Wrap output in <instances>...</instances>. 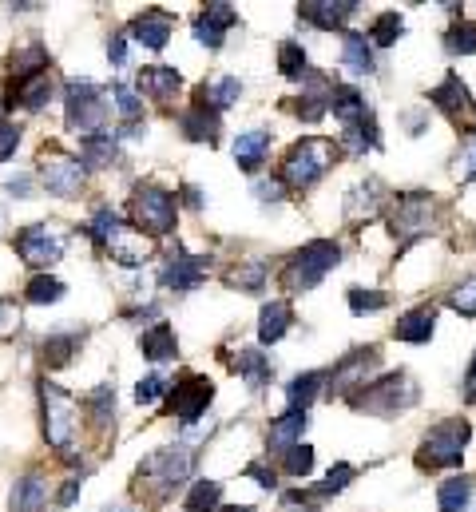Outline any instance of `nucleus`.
<instances>
[{
	"mask_svg": "<svg viewBox=\"0 0 476 512\" xmlns=\"http://www.w3.org/2000/svg\"><path fill=\"white\" fill-rule=\"evenodd\" d=\"M64 247H68V239L52 227H24L16 235V255L24 258V266H32V270L56 266L64 258Z\"/></svg>",
	"mask_w": 476,
	"mask_h": 512,
	"instance_id": "obj_11",
	"label": "nucleus"
},
{
	"mask_svg": "<svg viewBox=\"0 0 476 512\" xmlns=\"http://www.w3.org/2000/svg\"><path fill=\"white\" fill-rule=\"evenodd\" d=\"M385 306H389V294H381V290H361V286L350 290V310L354 314H377Z\"/></svg>",
	"mask_w": 476,
	"mask_h": 512,
	"instance_id": "obj_48",
	"label": "nucleus"
},
{
	"mask_svg": "<svg viewBox=\"0 0 476 512\" xmlns=\"http://www.w3.org/2000/svg\"><path fill=\"white\" fill-rule=\"evenodd\" d=\"M44 505H48V485L36 473L12 485V512H44Z\"/></svg>",
	"mask_w": 476,
	"mask_h": 512,
	"instance_id": "obj_33",
	"label": "nucleus"
},
{
	"mask_svg": "<svg viewBox=\"0 0 476 512\" xmlns=\"http://www.w3.org/2000/svg\"><path fill=\"white\" fill-rule=\"evenodd\" d=\"M64 120H68V128L80 131V135L104 131V120H108V92H104L96 80H72V84L64 88Z\"/></svg>",
	"mask_w": 476,
	"mask_h": 512,
	"instance_id": "obj_8",
	"label": "nucleus"
},
{
	"mask_svg": "<svg viewBox=\"0 0 476 512\" xmlns=\"http://www.w3.org/2000/svg\"><path fill=\"white\" fill-rule=\"evenodd\" d=\"M116 155H119V147L112 131H96V135H84V139H80V159H84V167H112Z\"/></svg>",
	"mask_w": 476,
	"mask_h": 512,
	"instance_id": "obj_31",
	"label": "nucleus"
},
{
	"mask_svg": "<svg viewBox=\"0 0 476 512\" xmlns=\"http://www.w3.org/2000/svg\"><path fill=\"white\" fill-rule=\"evenodd\" d=\"M389 227H393V239H401V243H413V239L433 235V227H437V199L425 195V191L397 195V207H393Z\"/></svg>",
	"mask_w": 476,
	"mask_h": 512,
	"instance_id": "obj_9",
	"label": "nucleus"
},
{
	"mask_svg": "<svg viewBox=\"0 0 476 512\" xmlns=\"http://www.w3.org/2000/svg\"><path fill=\"white\" fill-rule=\"evenodd\" d=\"M235 370L242 374V382L250 385V389H262V385H270V378H274V366H270V358H262L258 350H238V354H235Z\"/></svg>",
	"mask_w": 476,
	"mask_h": 512,
	"instance_id": "obj_35",
	"label": "nucleus"
},
{
	"mask_svg": "<svg viewBox=\"0 0 476 512\" xmlns=\"http://www.w3.org/2000/svg\"><path fill=\"white\" fill-rule=\"evenodd\" d=\"M330 112L342 120V128H350V124H361V120H369L365 96L357 92L354 84H338V88H334V96H330Z\"/></svg>",
	"mask_w": 476,
	"mask_h": 512,
	"instance_id": "obj_29",
	"label": "nucleus"
},
{
	"mask_svg": "<svg viewBox=\"0 0 476 512\" xmlns=\"http://www.w3.org/2000/svg\"><path fill=\"white\" fill-rule=\"evenodd\" d=\"M76 497H80V481H64V489H60V505L68 509Z\"/></svg>",
	"mask_w": 476,
	"mask_h": 512,
	"instance_id": "obj_60",
	"label": "nucleus"
},
{
	"mask_svg": "<svg viewBox=\"0 0 476 512\" xmlns=\"http://www.w3.org/2000/svg\"><path fill=\"white\" fill-rule=\"evenodd\" d=\"M8 195H16V199H28V195H32V179H28V175H16V179H8Z\"/></svg>",
	"mask_w": 476,
	"mask_h": 512,
	"instance_id": "obj_59",
	"label": "nucleus"
},
{
	"mask_svg": "<svg viewBox=\"0 0 476 512\" xmlns=\"http://www.w3.org/2000/svg\"><path fill=\"white\" fill-rule=\"evenodd\" d=\"M123 56H127V36H123V32H112V40H108V60H112V64H123Z\"/></svg>",
	"mask_w": 476,
	"mask_h": 512,
	"instance_id": "obj_58",
	"label": "nucleus"
},
{
	"mask_svg": "<svg viewBox=\"0 0 476 512\" xmlns=\"http://www.w3.org/2000/svg\"><path fill=\"white\" fill-rule=\"evenodd\" d=\"M429 104H437V108H441L449 120H457V124L469 120L476 112L473 96H469V88H465V80H461L457 72H449V76L429 92Z\"/></svg>",
	"mask_w": 476,
	"mask_h": 512,
	"instance_id": "obj_17",
	"label": "nucleus"
},
{
	"mask_svg": "<svg viewBox=\"0 0 476 512\" xmlns=\"http://www.w3.org/2000/svg\"><path fill=\"white\" fill-rule=\"evenodd\" d=\"M389 203V191L381 187V179H365L361 187H354L346 195V219L350 223H373Z\"/></svg>",
	"mask_w": 476,
	"mask_h": 512,
	"instance_id": "obj_18",
	"label": "nucleus"
},
{
	"mask_svg": "<svg viewBox=\"0 0 476 512\" xmlns=\"http://www.w3.org/2000/svg\"><path fill=\"white\" fill-rule=\"evenodd\" d=\"M84 175H88V167L76 155H64V151H44L40 155V183L60 199H72L84 187Z\"/></svg>",
	"mask_w": 476,
	"mask_h": 512,
	"instance_id": "obj_10",
	"label": "nucleus"
},
{
	"mask_svg": "<svg viewBox=\"0 0 476 512\" xmlns=\"http://www.w3.org/2000/svg\"><path fill=\"white\" fill-rule=\"evenodd\" d=\"M171 28H175V20H171V12H163V8H143V12L131 20V36H135L143 48H151V52L167 48Z\"/></svg>",
	"mask_w": 476,
	"mask_h": 512,
	"instance_id": "obj_19",
	"label": "nucleus"
},
{
	"mask_svg": "<svg viewBox=\"0 0 476 512\" xmlns=\"http://www.w3.org/2000/svg\"><path fill=\"white\" fill-rule=\"evenodd\" d=\"M433 326H437V310H433V306H417V310H409V314H401V318H397L393 338L421 346V342H429V338H433Z\"/></svg>",
	"mask_w": 476,
	"mask_h": 512,
	"instance_id": "obj_23",
	"label": "nucleus"
},
{
	"mask_svg": "<svg viewBox=\"0 0 476 512\" xmlns=\"http://www.w3.org/2000/svg\"><path fill=\"white\" fill-rule=\"evenodd\" d=\"M457 171L465 183L476 179V131H465V147H461V159H457Z\"/></svg>",
	"mask_w": 476,
	"mask_h": 512,
	"instance_id": "obj_53",
	"label": "nucleus"
},
{
	"mask_svg": "<svg viewBox=\"0 0 476 512\" xmlns=\"http://www.w3.org/2000/svg\"><path fill=\"white\" fill-rule=\"evenodd\" d=\"M139 350L147 362H175L179 358V342H175V330L167 322H155L151 330L139 334Z\"/></svg>",
	"mask_w": 476,
	"mask_h": 512,
	"instance_id": "obj_24",
	"label": "nucleus"
},
{
	"mask_svg": "<svg viewBox=\"0 0 476 512\" xmlns=\"http://www.w3.org/2000/svg\"><path fill=\"white\" fill-rule=\"evenodd\" d=\"M16 330H20V306L8 302V298H0V338H8Z\"/></svg>",
	"mask_w": 476,
	"mask_h": 512,
	"instance_id": "obj_54",
	"label": "nucleus"
},
{
	"mask_svg": "<svg viewBox=\"0 0 476 512\" xmlns=\"http://www.w3.org/2000/svg\"><path fill=\"white\" fill-rule=\"evenodd\" d=\"M88 413H92V425L104 429L116 413V385H100L92 397H88Z\"/></svg>",
	"mask_w": 476,
	"mask_h": 512,
	"instance_id": "obj_46",
	"label": "nucleus"
},
{
	"mask_svg": "<svg viewBox=\"0 0 476 512\" xmlns=\"http://www.w3.org/2000/svg\"><path fill=\"white\" fill-rule=\"evenodd\" d=\"M238 24V12L231 4H203V12L195 16V40L203 48H223V36Z\"/></svg>",
	"mask_w": 476,
	"mask_h": 512,
	"instance_id": "obj_16",
	"label": "nucleus"
},
{
	"mask_svg": "<svg viewBox=\"0 0 476 512\" xmlns=\"http://www.w3.org/2000/svg\"><path fill=\"white\" fill-rule=\"evenodd\" d=\"M401 32H405L401 12H381V16H373V24H369V40H373L377 48H393V44L401 40Z\"/></svg>",
	"mask_w": 476,
	"mask_h": 512,
	"instance_id": "obj_40",
	"label": "nucleus"
},
{
	"mask_svg": "<svg viewBox=\"0 0 476 512\" xmlns=\"http://www.w3.org/2000/svg\"><path fill=\"white\" fill-rule=\"evenodd\" d=\"M469 437H473L469 421H441V425H433V429L421 437L417 465H421V469H457L461 457H465Z\"/></svg>",
	"mask_w": 476,
	"mask_h": 512,
	"instance_id": "obj_7",
	"label": "nucleus"
},
{
	"mask_svg": "<svg viewBox=\"0 0 476 512\" xmlns=\"http://www.w3.org/2000/svg\"><path fill=\"white\" fill-rule=\"evenodd\" d=\"M469 497H473V481H469V477H453V481H445V485L437 489L441 512H461L469 505Z\"/></svg>",
	"mask_w": 476,
	"mask_h": 512,
	"instance_id": "obj_41",
	"label": "nucleus"
},
{
	"mask_svg": "<svg viewBox=\"0 0 476 512\" xmlns=\"http://www.w3.org/2000/svg\"><path fill=\"white\" fill-rule=\"evenodd\" d=\"M211 397H215L211 378H203V374H183L179 382L171 385V413H175L183 425H191V421H199V417L207 413Z\"/></svg>",
	"mask_w": 476,
	"mask_h": 512,
	"instance_id": "obj_12",
	"label": "nucleus"
},
{
	"mask_svg": "<svg viewBox=\"0 0 476 512\" xmlns=\"http://www.w3.org/2000/svg\"><path fill=\"white\" fill-rule=\"evenodd\" d=\"M381 366V354H377V346H365V350H354V354H346L334 370H330V393H342V397H354L357 389H365V378L373 374Z\"/></svg>",
	"mask_w": 476,
	"mask_h": 512,
	"instance_id": "obj_13",
	"label": "nucleus"
},
{
	"mask_svg": "<svg viewBox=\"0 0 476 512\" xmlns=\"http://www.w3.org/2000/svg\"><path fill=\"white\" fill-rule=\"evenodd\" d=\"M16 147H20V131H16V124L0 120V163H4V159H12V155H16Z\"/></svg>",
	"mask_w": 476,
	"mask_h": 512,
	"instance_id": "obj_56",
	"label": "nucleus"
},
{
	"mask_svg": "<svg viewBox=\"0 0 476 512\" xmlns=\"http://www.w3.org/2000/svg\"><path fill=\"white\" fill-rule=\"evenodd\" d=\"M135 84H139L143 96H151V100L163 104V100H171V96L183 88V76H179L175 68H143Z\"/></svg>",
	"mask_w": 476,
	"mask_h": 512,
	"instance_id": "obj_28",
	"label": "nucleus"
},
{
	"mask_svg": "<svg viewBox=\"0 0 476 512\" xmlns=\"http://www.w3.org/2000/svg\"><path fill=\"white\" fill-rule=\"evenodd\" d=\"M203 278H207V258L187 255L183 247H175V255L167 258V266L159 270V282L171 286V290H199Z\"/></svg>",
	"mask_w": 476,
	"mask_h": 512,
	"instance_id": "obj_15",
	"label": "nucleus"
},
{
	"mask_svg": "<svg viewBox=\"0 0 476 512\" xmlns=\"http://www.w3.org/2000/svg\"><path fill=\"white\" fill-rule=\"evenodd\" d=\"M330 96H334L330 80H326L322 72H310V76H306V92L294 100V112H298V120H306V124H318V120L330 112Z\"/></svg>",
	"mask_w": 476,
	"mask_h": 512,
	"instance_id": "obj_21",
	"label": "nucleus"
},
{
	"mask_svg": "<svg viewBox=\"0 0 476 512\" xmlns=\"http://www.w3.org/2000/svg\"><path fill=\"white\" fill-rule=\"evenodd\" d=\"M246 477H254L262 489H278V473L274 469H266L262 461H254V465H246Z\"/></svg>",
	"mask_w": 476,
	"mask_h": 512,
	"instance_id": "obj_57",
	"label": "nucleus"
},
{
	"mask_svg": "<svg viewBox=\"0 0 476 512\" xmlns=\"http://www.w3.org/2000/svg\"><path fill=\"white\" fill-rule=\"evenodd\" d=\"M330 382V374H322V370H310V374H298L290 389H286V401H290V409H306L318 393H322V385Z\"/></svg>",
	"mask_w": 476,
	"mask_h": 512,
	"instance_id": "obj_39",
	"label": "nucleus"
},
{
	"mask_svg": "<svg viewBox=\"0 0 476 512\" xmlns=\"http://www.w3.org/2000/svg\"><path fill=\"white\" fill-rule=\"evenodd\" d=\"M282 469H286L290 477H306V473L314 469V449H310V445H294V449L282 457Z\"/></svg>",
	"mask_w": 476,
	"mask_h": 512,
	"instance_id": "obj_50",
	"label": "nucleus"
},
{
	"mask_svg": "<svg viewBox=\"0 0 476 512\" xmlns=\"http://www.w3.org/2000/svg\"><path fill=\"white\" fill-rule=\"evenodd\" d=\"M254 195H258L262 203H282L286 183H282V179H258V183H254Z\"/></svg>",
	"mask_w": 476,
	"mask_h": 512,
	"instance_id": "obj_55",
	"label": "nucleus"
},
{
	"mask_svg": "<svg viewBox=\"0 0 476 512\" xmlns=\"http://www.w3.org/2000/svg\"><path fill=\"white\" fill-rule=\"evenodd\" d=\"M417 382L405 374V370H397V374H385V378H377V382H369L365 389H357L354 397H350V405H354L357 413H373V417H393V413H405V409H413L417 405Z\"/></svg>",
	"mask_w": 476,
	"mask_h": 512,
	"instance_id": "obj_4",
	"label": "nucleus"
},
{
	"mask_svg": "<svg viewBox=\"0 0 476 512\" xmlns=\"http://www.w3.org/2000/svg\"><path fill=\"white\" fill-rule=\"evenodd\" d=\"M342 64H346L354 76H373V52H369V36L346 32V40H342Z\"/></svg>",
	"mask_w": 476,
	"mask_h": 512,
	"instance_id": "obj_36",
	"label": "nucleus"
},
{
	"mask_svg": "<svg viewBox=\"0 0 476 512\" xmlns=\"http://www.w3.org/2000/svg\"><path fill=\"white\" fill-rule=\"evenodd\" d=\"M24 298H28V302H36V306H52V302H60V298H64V282H60V278H52V274H36V278L24 286Z\"/></svg>",
	"mask_w": 476,
	"mask_h": 512,
	"instance_id": "obj_44",
	"label": "nucleus"
},
{
	"mask_svg": "<svg viewBox=\"0 0 476 512\" xmlns=\"http://www.w3.org/2000/svg\"><path fill=\"white\" fill-rule=\"evenodd\" d=\"M52 100V76L40 72V76H28V80H12V108H28V112H40L44 104Z\"/></svg>",
	"mask_w": 476,
	"mask_h": 512,
	"instance_id": "obj_27",
	"label": "nucleus"
},
{
	"mask_svg": "<svg viewBox=\"0 0 476 512\" xmlns=\"http://www.w3.org/2000/svg\"><path fill=\"white\" fill-rule=\"evenodd\" d=\"M290 322H294V314H290V302H266L262 306V314H258V342L262 346H274V342H282L286 338V330H290Z\"/></svg>",
	"mask_w": 476,
	"mask_h": 512,
	"instance_id": "obj_25",
	"label": "nucleus"
},
{
	"mask_svg": "<svg viewBox=\"0 0 476 512\" xmlns=\"http://www.w3.org/2000/svg\"><path fill=\"white\" fill-rule=\"evenodd\" d=\"M338 143H342V151H350V155H365V151L381 147L373 116H369V120H361V124H350V128H342V135H338Z\"/></svg>",
	"mask_w": 476,
	"mask_h": 512,
	"instance_id": "obj_38",
	"label": "nucleus"
},
{
	"mask_svg": "<svg viewBox=\"0 0 476 512\" xmlns=\"http://www.w3.org/2000/svg\"><path fill=\"white\" fill-rule=\"evenodd\" d=\"M40 405H44V437L52 449L68 453L80 433V401L56 382H40Z\"/></svg>",
	"mask_w": 476,
	"mask_h": 512,
	"instance_id": "obj_5",
	"label": "nucleus"
},
{
	"mask_svg": "<svg viewBox=\"0 0 476 512\" xmlns=\"http://www.w3.org/2000/svg\"><path fill=\"white\" fill-rule=\"evenodd\" d=\"M191 469H195V453H191L187 445H171V449L151 453V457L139 465L131 489H135V497L167 501V493H171L175 485H183V481L191 477Z\"/></svg>",
	"mask_w": 476,
	"mask_h": 512,
	"instance_id": "obj_1",
	"label": "nucleus"
},
{
	"mask_svg": "<svg viewBox=\"0 0 476 512\" xmlns=\"http://www.w3.org/2000/svg\"><path fill=\"white\" fill-rule=\"evenodd\" d=\"M278 72L286 76V80H306L310 72H306V48L298 44V40H286L282 48H278Z\"/></svg>",
	"mask_w": 476,
	"mask_h": 512,
	"instance_id": "obj_43",
	"label": "nucleus"
},
{
	"mask_svg": "<svg viewBox=\"0 0 476 512\" xmlns=\"http://www.w3.org/2000/svg\"><path fill=\"white\" fill-rule=\"evenodd\" d=\"M445 48H449L453 56H473L476 52V24H469V20L453 24V28L445 32Z\"/></svg>",
	"mask_w": 476,
	"mask_h": 512,
	"instance_id": "obj_47",
	"label": "nucleus"
},
{
	"mask_svg": "<svg viewBox=\"0 0 476 512\" xmlns=\"http://www.w3.org/2000/svg\"><path fill=\"white\" fill-rule=\"evenodd\" d=\"M167 389H171V382H167L163 374H151V378H143V382L135 385V401H139V405H155Z\"/></svg>",
	"mask_w": 476,
	"mask_h": 512,
	"instance_id": "obj_52",
	"label": "nucleus"
},
{
	"mask_svg": "<svg viewBox=\"0 0 476 512\" xmlns=\"http://www.w3.org/2000/svg\"><path fill=\"white\" fill-rule=\"evenodd\" d=\"M80 342H84V334H76V330H60V334H48V338L40 342L44 366H52V370L68 366V362H72V354L80 350Z\"/></svg>",
	"mask_w": 476,
	"mask_h": 512,
	"instance_id": "obj_30",
	"label": "nucleus"
},
{
	"mask_svg": "<svg viewBox=\"0 0 476 512\" xmlns=\"http://www.w3.org/2000/svg\"><path fill=\"white\" fill-rule=\"evenodd\" d=\"M223 512H254L250 505H242V509H223Z\"/></svg>",
	"mask_w": 476,
	"mask_h": 512,
	"instance_id": "obj_63",
	"label": "nucleus"
},
{
	"mask_svg": "<svg viewBox=\"0 0 476 512\" xmlns=\"http://www.w3.org/2000/svg\"><path fill=\"white\" fill-rule=\"evenodd\" d=\"M334 155H338V147H334L330 139H322V135L298 139V143L286 151L278 179H282L286 187H294V191H306V187H314V183L334 167Z\"/></svg>",
	"mask_w": 476,
	"mask_h": 512,
	"instance_id": "obj_2",
	"label": "nucleus"
},
{
	"mask_svg": "<svg viewBox=\"0 0 476 512\" xmlns=\"http://www.w3.org/2000/svg\"><path fill=\"white\" fill-rule=\"evenodd\" d=\"M104 251L112 255V262L127 266V270H135V266H143V262L151 258V251H155V239H147L143 231H135V227H123V223H119L116 231L108 235Z\"/></svg>",
	"mask_w": 476,
	"mask_h": 512,
	"instance_id": "obj_14",
	"label": "nucleus"
},
{
	"mask_svg": "<svg viewBox=\"0 0 476 512\" xmlns=\"http://www.w3.org/2000/svg\"><path fill=\"white\" fill-rule=\"evenodd\" d=\"M187 203H191V207H203V195H199L195 187H187Z\"/></svg>",
	"mask_w": 476,
	"mask_h": 512,
	"instance_id": "obj_62",
	"label": "nucleus"
},
{
	"mask_svg": "<svg viewBox=\"0 0 476 512\" xmlns=\"http://www.w3.org/2000/svg\"><path fill=\"white\" fill-rule=\"evenodd\" d=\"M449 306H453L457 314H465V318H476V278L461 282V286L449 294Z\"/></svg>",
	"mask_w": 476,
	"mask_h": 512,
	"instance_id": "obj_51",
	"label": "nucleus"
},
{
	"mask_svg": "<svg viewBox=\"0 0 476 512\" xmlns=\"http://www.w3.org/2000/svg\"><path fill=\"white\" fill-rule=\"evenodd\" d=\"M302 429H306V409H286L274 425H270V437H266V449L274 453V457H286L294 445H298V437H302Z\"/></svg>",
	"mask_w": 476,
	"mask_h": 512,
	"instance_id": "obj_22",
	"label": "nucleus"
},
{
	"mask_svg": "<svg viewBox=\"0 0 476 512\" xmlns=\"http://www.w3.org/2000/svg\"><path fill=\"white\" fill-rule=\"evenodd\" d=\"M227 282L238 286V290H250V294H258L262 286H266V262H258V258H250V262H242L238 270L227 274Z\"/></svg>",
	"mask_w": 476,
	"mask_h": 512,
	"instance_id": "obj_45",
	"label": "nucleus"
},
{
	"mask_svg": "<svg viewBox=\"0 0 476 512\" xmlns=\"http://www.w3.org/2000/svg\"><path fill=\"white\" fill-rule=\"evenodd\" d=\"M338 262H342V247L334 239H314L290 255L286 270H282V290H290V294L314 290L330 270H338Z\"/></svg>",
	"mask_w": 476,
	"mask_h": 512,
	"instance_id": "obj_3",
	"label": "nucleus"
},
{
	"mask_svg": "<svg viewBox=\"0 0 476 512\" xmlns=\"http://www.w3.org/2000/svg\"><path fill=\"white\" fill-rule=\"evenodd\" d=\"M112 100H116V112L127 120V124H135V120L143 116V100H139L127 84H116V88H112Z\"/></svg>",
	"mask_w": 476,
	"mask_h": 512,
	"instance_id": "obj_49",
	"label": "nucleus"
},
{
	"mask_svg": "<svg viewBox=\"0 0 476 512\" xmlns=\"http://www.w3.org/2000/svg\"><path fill=\"white\" fill-rule=\"evenodd\" d=\"M219 501H223V485H215V481H195V485H191V493H187V501H183V509L187 512H215L219 509Z\"/></svg>",
	"mask_w": 476,
	"mask_h": 512,
	"instance_id": "obj_42",
	"label": "nucleus"
},
{
	"mask_svg": "<svg viewBox=\"0 0 476 512\" xmlns=\"http://www.w3.org/2000/svg\"><path fill=\"white\" fill-rule=\"evenodd\" d=\"M465 397L476 405V358H473V370H469V378H465Z\"/></svg>",
	"mask_w": 476,
	"mask_h": 512,
	"instance_id": "obj_61",
	"label": "nucleus"
},
{
	"mask_svg": "<svg viewBox=\"0 0 476 512\" xmlns=\"http://www.w3.org/2000/svg\"><path fill=\"white\" fill-rule=\"evenodd\" d=\"M48 72V48L44 44H24L20 52H12V80H28Z\"/></svg>",
	"mask_w": 476,
	"mask_h": 512,
	"instance_id": "obj_37",
	"label": "nucleus"
},
{
	"mask_svg": "<svg viewBox=\"0 0 476 512\" xmlns=\"http://www.w3.org/2000/svg\"><path fill=\"white\" fill-rule=\"evenodd\" d=\"M175 219H179V203L171 191L155 187V183H139L131 191V223L135 231H143L147 239H163L175 231Z\"/></svg>",
	"mask_w": 476,
	"mask_h": 512,
	"instance_id": "obj_6",
	"label": "nucleus"
},
{
	"mask_svg": "<svg viewBox=\"0 0 476 512\" xmlns=\"http://www.w3.org/2000/svg\"><path fill=\"white\" fill-rule=\"evenodd\" d=\"M108 512H131V509H127V505H116V509H108Z\"/></svg>",
	"mask_w": 476,
	"mask_h": 512,
	"instance_id": "obj_64",
	"label": "nucleus"
},
{
	"mask_svg": "<svg viewBox=\"0 0 476 512\" xmlns=\"http://www.w3.org/2000/svg\"><path fill=\"white\" fill-rule=\"evenodd\" d=\"M238 96H242V84H238L235 76H215V80H207V84L199 88V104H207V108H215V112L235 108Z\"/></svg>",
	"mask_w": 476,
	"mask_h": 512,
	"instance_id": "obj_32",
	"label": "nucleus"
},
{
	"mask_svg": "<svg viewBox=\"0 0 476 512\" xmlns=\"http://www.w3.org/2000/svg\"><path fill=\"white\" fill-rule=\"evenodd\" d=\"M270 151V131H246L235 139V163L242 171H258Z\"/></svg>",
	"mask_w": 476,
	"mask_h": 512,
	"instance_id": "obj_34",
	"label": "nucleus"
},
{
	"mask_svg": "<svg viewBox=\"0 0 476 512\" xmlns=\"http://www.w3.org/2000/svg\"><path fill=\"white\" fill-rule=\"evenodd\" d=\"M179 131L187 139H195V143H215V135H219V112L207 108V104H195V108H187L179 116Z\"/></svg>",
	"mask_w": 476,
	"mask_h": 512,
	"instance_id": "obj_26",
	"label": "nucleus"
},
{
	"mask_svg": "<svg viewBox=\"0 0 476 512\" xmlns=\"http://www.w3.org/2000/svg\"><path fill=\"white\" fill-rule=\"evenodd\" d=\"M357 0H306V4H298V16L302 20H310L314 28H326V32H334V28H342L350 16H357Z\"/></svg>",
	"mask_w": 476,
	"mask_h": 512,
	"instance_id": "obj_20",
	"label": "nucleus"
}]
</instances>
